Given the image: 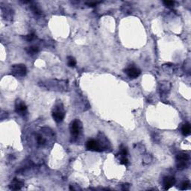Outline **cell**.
I'll return each mask as SVG.
<instances>
[{"mask_svg":"<svg viewBox=\"0 0 191 191\" xmlns=\"http://www.w3.org/2000/svg\"><path fill=\"white\" fill-rule=\"evenodd\" d=\"M98 3H99V2H93V3H91V2H90V3H88V5L89 6H90V7H95V6H97Z\"/></svg>","mask_w":191,"mask_h":191,"instance_id":"cell-21","label":"cell"},{"mask_svg":"<svg viewBox=\"0 0 191 191\" xmlns=\"http://www.w3.org/2000/svg\"><path fill=\"white\" fill-rule=\"evenodd\" d=\"M175 184V179L173 176H165L163 179V187L165 190H169Z\"/></svg>","mask_w":191,"mask_h":191,"instance_id":"cell-9","label":"cell"},{"mask_svg":"<svg viewBox=\"0 0 191 191\" xmlns=\"http://www.w3.org/2000/svg\"><path fill=\"white\" fill-rule=\"evenodd\" d=\"M26 51L30 55H34V54H37L40 51V49H39L38 46H30L26 49Z\"/></svg>","mask_w":191,"mask_h":191,"instance_id":"cell-12","label":"cell"},{"mask_svg":"<svg viewBox=\"0 0 191 191\" xmlns=\"http://www.w3.org/2000/svg\"><path fill=\"white\" fill-rule=\"evenodd\" d=\"M23 186H24V182L17 180V179H14L11 184L9 185V188L13 190H19L22 189Z\"/></svg>","mask_w":191,"mask_h":191,"instance_id":"cell-10","label":"cell"},{"mask_svg":"<svg viewBox=\"0 0 191 191\" xmlns=\"http://www.w3.org/2000/svg\"><path fill=\"white\" fill-rule=\"evenodd\" d=\"M124 72L130 79H137L139 75H140L141 70L139 68H137V67H134V66H130V67H128L127 68L125 69Z\"/></svg>","mask_w":191,"mask_h":191,"instance_id":"cell-7","label":"cell"},{"mask_svg":"<svg viewBox=\"0 0 191 191\" xmlns=\"http://www.w3.org/2000/svg\"><path fill=\"white\" fill-rule=\"evenodd\" d=\"M159 92L161 97H167L170 90V84L167 81H162L159 84Z\"/></svg>","mask_w":191,"mask_h":191,"instance_id":"cell-8","label":"cell"},{"mask_svg":"<svg viewBox=\"0 0 191 191\" xmlns=\"http://www.w3.org/2000/svg\"><path fill=\"white\" fill-rule=\"evenodd\" d=\"M163 3L167 7H172L175 5V2H173V1H163Z\"/></svg>","mask_w":191,"mask_h":191,"instance_id":"cell-20","label":"cell"},{"mask_svg":"<svg viewBox=\"0 0 191 191\" xmlns=\"http://www.w3.org/2000/svg\"><path fill=\"white\" fill-rule=\"evenodd\" d=\"M86 149L93 152H102L108 149V143H103L101 140H97L94 139H90L86 143Z\"/></svg>","mask_w":191,"mask_h":191,"instance_id":"cell-3","label":"cell"},{"mask_svg":"<svg viewBox=\"0 0 191 191\" xmlns=\"http://www.w3.org/2000/svg\"><path fill=\"white\" fill-rule=\"evenodd\" d=\"M37 142L39 145H42L46 143V140L44 138L43 136H42L41 134H39V135H37Z\"/></svg>","mask_w":191,"mask_h":191,"instance_id":"cell-16","label":"cell"},{"mask_svg":"<svg viewBox=\"0 0 191 191\" xmlns=\"http://www.w3.org/2000/svg\"><path fill=\"white\" fill-rule=\"evenodd\" d=\"M65 115H66V113H65L63 104L60 102L55 104L53 107L52 112V116L54 121L58 123H61L64 119Z\"/></svg>","mask_w":191,"mask_h":191,"instance_id":"cell-1","label":"cell"},{"mask_svg":"<svg viewBox=\"0 0 191 191\" xmlns=\"http://www.w3.org/2000/svg\"><path fill=\"white\" fill-rule=\"evenodd\" d=\"M190 160V154L186 152H179L175 156L176 167L179 170H182L188 167V161Z\"/></svg>","mask_w":191,"mask_h":191,"instance_id":"cell-4","label":"cell"},{"mask_svg":"<svg viewBox=\"0 0 191 191\" xmlns=\"http://www.w3.org/2000/svg\"><path fill=\"white\" fill-rule=\"evenodd\" d=\"M118 155L119 156H127L128 155V149L124 145H121L120 146V149H119V153Z\"/></svg>","mask_w":191,"mask_h":191,"instance_id":"cell-14","label":"cell"},{"mask_svg":"<svg viewBox=\"0 0 191 191\" xmlns=\"http://www.w3.org/2000/svg\"><path fill=\"white\" fill-rule=\"evenodd\" d=\"M191 132V125L189 123H186L181 128V133L184 136H189Z\"/></svg>","mask_w":191,"mask_h":191,"instance_id":"cell-11","label":"cell"},{"mask_svg":"<svg viewBox=\"0 0 191 191\" xmlns=\"http://www.w3.org/2000/svg\"><path fill=\"white\" fill-rule=\"evenodd\" d=\"M23 38H24L26 41H28V42H31V41H33L36 38V35H35V34L34 33H31L26 35V36H24Z\"/></svg>","mask_w":191,"mask_h":191,"instance_id":"cell-15","label":"cell"},{"mask_svg":"<svg viewBox=\"0 0 191 191\" xmlns=\"http://www.w3.org/2000/svg\"><path fill=\"white\" fill-rule=\"evenodd\" d=\"M190 186V181H184L181 183L180 187L181 190H187L188 188V187Z\"/></svg>","mask_w":191,"mask_h":191,"instance_id":"cell-18","label":"cell"},{"mask_svg":"<svg viewBox=\"0 0 191 191\" xmlns=\"http://www.w3.org/2000/svg\"><path fill=\"white\" fill-rule=\"evenodd\" d=\"M128 184H123V190H128V189H129V188H127V186H128Z\"/></svg>","mask_w":191,"mask_h":191,"instance_id":"cell-22","label":"cell"},{"mask_svg":"<svg viewBox=\"0 0 191 191\" xmlns=\"http://www.w3.org/2000/svg\"><path fill=\"white\" fill-rule=\"evenodd\" d=\"M76 60L75 59V58L72 56H69L67 57V64L70 67H75L76 66Z\"/></svg>","mask_w":191,"mask_h":191,"instance_id":"cell-13","label":"cell"},{"mask_svg":"<svg viewBox=\"0 0 191 191\" xmlns=\"http://www.w3.org/2000/svg\"><path fill=\"white\" fill-rule=\"evenodd\" d=\"M11 72L14 76L17 78H23L26 76L27 73V68L25 64L19 63L14 64L11 67Z\"/></svg>","mask_w":191,"mask_h":191,"instance_id":"cell-5","label":"cell"},{"mask_svg":"<svg viewBox=\"0 0 191 191\" xmlns=\"http://www.w3.org/2000/svg\"><path fill=\"white\" fill-rule=\"evenodd\" d=\"M70 131L72 141H76L78 138L80 137L81 132H82V125H81V121L78 119H74L73 121L70 123Z\"/></svg>","mask_w":191,"mask_h":191,"instance_id":"cell-2","label":"cell"},{"mask_svg":"<svg viewBox=\"0 0 191 191\" xmlns=\"http://www.w3.org/2000/svg\"><path fill=\"white\" fill-rule=\"evenodd\" d=\"M30 8H31V10H32V11H33L34 13L35 14H37V15H39V14H41V11H40V9L37 8V6H30Z\"/></svg>","mask_w":191,"mask_h":191,"instance_id":"cell-19","label":"cell"},{"mask_svg":"<svg viewBox=\"0 0 191 191\" xmlns=\"http://www.w3.org/2000/svg\"><path fill=\"white\" fill-rule=\"evenodd\" d=\"M118 156H119V160L121 164L125 165V166L128 165V160L127 158V156H119V155H118Z\"/></svg>","mask_w":191,"mask_h":191,"instance_id":"cell-17","label":"cell"},{"mask_svg":"<svg viewBox=\"0 0 191 191\" xmlns=\"http://www.w3.org/2000/svg\"><path fill=\"white\" fill-rule=\"evenodd\" d=\"M15 111L19 116L25 117L28 114V108L23 101L17 99L15 102Z\"/></svg>","mask_w":191,"mask_h":191,"instance_id":"cell-6","label":"cell"}]
</instances>
